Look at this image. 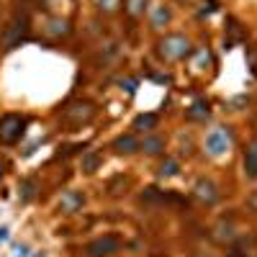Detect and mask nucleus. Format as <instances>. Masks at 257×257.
Instances as JSON below:
<instances>
[{
	"label": "nucleus",
	"mask_w": 257,
	"mask_h": 257,
	"mask_svg": "<svg viewBox=\"0 0 257 257\" xmlns=\"http://www.w3.org/2000/svg\"><path fill=\"white\" fill-rule=\"evenodd\" d=\"M157 126V116L155 113H147V116H139L134 121V128H139V132H144V128H155Z\"/></svg>",
	"instance_id": "obj_10"
},
{
	"label": "nucleus",
	"mask_w": 257,
	"mask_h": 257,
	"mask_svg": "<svg viewBox=\"0 0 257 257\" xmlns=\"http://www.w3.org/2000/svg\"><path fill=\"white\" fill-rule=\"evenodd\" d=\"M26 34H29V18H26V13H16V16L8 21V26L3 29V36H0V41H3L6 49H13V47H18L21 41L26 39Z\"/></svg>",
	"instance_id": "obj_1"
},
{
	"label": "nucleus",
	"mask_w": 257,
	"mask_h": 257,
	"mask_svg": "<svg viewBox=\"0 0 257 257\" xmlns=\"http://www.w3.org/2000/svg\"><path fill=\"white\" fill-rule=\"evenodd\" d=\"M160 175H165V178H173V175H178V162H175V160H167V162H162V167H160Z\"/></svg>",
	"instance_id": "obj_12"
},
{
	"label": "nucleus",
	"mask_w": 257,
	"mask_h": 257,
	"mask_svg": "<svg viewBox=\"0 0 257 257\" xmlns=\"http://www.w3.org/2000/svg\"><path fill=\"white\" fill-rule=\"evenodd\" d=\"M29 254V247H16V257H26Z\"/></svg>",
	"instance_id": "obj_20"
},
{
	"label": "nucleus",
	"mask_w": 257,
	"mask_h": 257,
	"mask_svg": "<svg viewBox=\"0 0 257 257\" xmlns=\"http://www.w3.org/2000/svg\"><path fill=\"white\" fill-rule=\"evenodd\" d=\"M64 208L67 211H75V206H80L82 203V196H77V193H70V196H64Z\"/></svg>",
	"instance_id": "obj_14"
},
{
	"label": "nucleus",
	"mask_w": 257,
	"mask_h": 257,
	"mask_svg": "<svg viewBox=\"0 0 257 257\" xmlns=\"http://www.w3.org/2000/svg\"><path fill=\"white\" fill-rule=\"evenodd\" d=\"M113 147L118 149V152L132 155V152H137V149H139V142H137L134 137H118V139L113 142Z\"/></svg>",
	"instance_id": "obj_9"
},
{
	"label": "nucleus",
	"mask_w": 257,
	"mask_h": 257,
	"mask_svg": "<svg viewBox=\"0 0 257 257\" xmlns=\"http://www.w3.org/2000/svg\"><path fill=\"white\" fill-rule=\"evenodd\" d=\"M196 196L201 201H206V203H213V201L219 198V193H216V188H213L211 180H198L196 183Z\"/></svg>",
	"instance_id": "obj_7"
},
{
	"label": "nucleus",
	"mask_w": 257,
	"mask_h": 257,
	"mask_svg": "<svg viewBox=\"0 0 257 257\" xmlns=\"http://www.w3.org/2000/svg\"><path fill=\"white\" fill-rule=\"evenodd\" d=\"M0 178H3V165H0Z\"/></svg>",
	"instance_id": "obj_24"
},
{
	"label": "nucleus",
	"mask_w": 257,
	"mask_h": 257,
	"mask_svg": "<svg viewBox=\"0 0 257 257\" xmlns=\"http://www.w3.org/2000/svg\"><path fill=\"white\" fill-rule=\"evenodd\" d=\"M254 52H257V44H254ZM252 64H254V67H252V70H254V75H257V54L252 57Z\"/></svg>",
	"instance_id": "obj_22"
},
{
	"label": "nucleus",
	"mask_w": 257,
	"mask_h": 257,
	"mask_svg": "<svg viewBox=\"0 0 257 257\" xmlns=\"http://www.w3.org/2000/svg\"><path fill=\"white\" fill-rule=\"evenodd\" d=\"M160 54H162L165 59H185V57L190 54V44H188V39H185V36L173 34V36L162 39Z\"/></svg>",
	"instance_id": "obj_3"
},
{
	"label": "nucleus",
	"mask_w": 257,
	"mask_h": 257,
	"mask_svg": "<svg viewBox=\"0 0 257 257\" xmlns=\"http://www.w3.org/2000/svg\"><path fill=\"white\" fill-rule=\"evenodd\" d=\"M24 126H26V121L21 116H16V113L3 116L0 118V142L3 144H16L21 139V134H24Z\"/></svg>",
	"instance_id": "obj_2"
},
{
	"label": "nucleus",
	"mask_w": 257,
	"mask_h": 257,
	"mask_svg": "<svg viewBox=\"0 0 257 257\" xmlns=\"http://www.w3.org/2000/svg\"><path fill=\"white\" fill-rule=\"evenodd\" d=\"M8 237V226H0V242H3Z\"/></svg>",
	"instance_id": "obj_21"
},
{
	"label": "nucleus",
	"mask_w": 257,
	"mask_h": 257,
	"mask_svg": "<svg viewBox=\"0 0 257 257\" xmlns=\"http://www.w3.org/2000/svg\"><path fill=\"white\" fill-rule=\"evenodd\" d=\"M144 6H147V0H126V11L132 13V16L144 13Z\"/></svg>",
	"instance_id": "obj_13"
},
{
	"label": "nucleus",
	"mask_w": 257,
	"mask_h": 257,
	"mask_svg": "<svg viewBox=\"0 0 257 257\" xmlns=\"http://www.w3.org/2000/svg\"><path fill=\"white\" fill-rule=\"evenodd\" d=\"M167 18H170V16H167V11H165V8H160V11L155 13V26H160L162 21H167Z\"/></svg>",
	"instance_id": "obj_18"
},
{
	"label": "nucleus",
	"mask_w": 257,
	"mask_h": 257,
	"mask_svg": "<svg viewBox=\"0 0 257 257\" xmlns=\"http://www.w3.org/2000/svg\"><path fill=\"white\" fill-rule=\"evenodd\" d=\"M93 116H95V108L90 103H72V105H67V108L62 111L59 118L64 123H70V126H82V123H88Z\"/></svg>",
	"instance_id": "obj_4"
},
{
	"label": "nucleus",
	"mask_w": 257,
	"mask_h": 257,
	"mask_svg": "<svg viewBox=\"0 0 257 257\" xmlns=\"http://www.w3.org/2000/svg\"><path fill=\"white\" fill-rule=\"evenodd\" d=\"M121 239L113 237V234H105V237H98L88 244V257H108L113 252H118Z\"/></svg>",
	"instance_id": "obj_5"
},
{
	"label": "nucleus",
	"mask_w": 257,
	"mask_h": 257,
	"mask_svg": "<svg viewBox=\"0 0 257 257\" xmlns=\"http://www.w3.org/2000/svg\"><path fill=\"white\" fill-rule=\"evenodd\" d=\"M244 170L249 178H257V139L247 147V155H244Z\"/></svg>",
	"instance_id": "obj_8"
},
{
	"label": "nucleus",
	"mask_w": 257,
	"mask_h": 257,
	"mask_svg": "<svg viewBox=\"0 0 257 257\" xmlns=\"http://www.w3.org/2000/svg\"><path fill=\"white\" fill-rule=\"evenodd\" d=\"M139 149H147L149 155H157L160 149H162V139H157V137H149V139H144V144H139Z\"/></svg>",
	"instance_id": "obj_11"
},
{
	"label": "nucleus",
	"mask_w": 257,
	"mask_h": 257,
	"mask_svg": "<svg viewBox=\"0 0 257 257\" xmlns=\"http://www.w3.org/2000/svg\"><path fill=\"white\" fill-rule=\"evenodd\" d=\"M49 31H52V34H64V31H67V24H64V21H52Z\"/></svg>",
	"instance_id": "obj_15"
},
{
	"label": "nucleus",
	"mask_w": 257,
	"mask_h": 257,
	"mask_svg": "<svg viewBox=\"0 0 257 257\" xmlns=\"http://www.w3.org/2000/svg\"><path fill=\"white\" fill-rule=\"evenodd\" d=\"M95 167H98V157H95V155H88V160H85V170H88V173H93Z\"/></svg>",
	"instance_id": "obj_16"
},
{
	"label": "nucleus",
	"mask_w": 257,
	"mask_h": 257,
	"mask_svg": "<svg viewBox=\"0 0 257 257\" xmlns=\"http://www.w3.org/2000/svg\"><path fill=\"white\" fill-rule=\"evenodd\" d=\"M249 203H252V206H257V196H252V198H249Z\"/></svg>",
	"instance_id": "obj_23"
},
{
	"label": "nucleus",
	"mask_w": 257,
	"mask_h": 257,
	"mask_svg": "<svg viewBox=\"0 0 257 257\" xmlns=\"http://www.w3.org/2000/svg\"><path fill=\"white\" fill-rule=\"evenodd\" d=\"M206 149L211 157H221L226 149H229V134L224 128H213V132L206 137Z\"/></svg>",
	"instance_id": "obj_6"
},
{
	"label": "nucleus",
	"mask_w": 257,
	"mask_h": 257,
	"mask_svg": "<svg viewBox=\"0 0 257 257\" xmlns=\"http://www.w3.org/2000/svg\"><path fill=\"white\" fill-rule=\"evenodd\" d=\"M95 6H98V8H105V11H111V8H116V0H95Z\"/></svg>",
	"instance_id": "obj_19"
},
{
	"label": "nucleus",
	"mask_w": 257,
	"mask_h": 257,
	"mask_svg": "<svg viewBox=\"0 0 257 257\" xmlns=\"http://www.w3.org/2000/svg\"><path fill=\"white\" fill-rule=\"evenodd\" d=\"M34 196V180H26L24 183V201H29Z\"/></svg>",
	"instance_id": "obj_17"
}]
</instances>
